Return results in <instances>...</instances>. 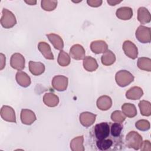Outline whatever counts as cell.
<instances>
[{"label":"cell","instance_id":"3957f363","mask_svg":"<svg viewBox=\"0 0 151 151\" xmlns=\"http://www.w3.org/2000/svg\"><path fill=\"white\" fill-rule=\"evenodd\" d=\"M133 75L127 70H122L116 73L115 80L118 86L122 87H126L134 81Z\"/></svg>","mask_w":151,"mask_h":151},{"label":"cell","instance_id":"f546056e","mask_svg":"<svg viewBox=\"0 0 151 151\" xmlns=\"http://www.w3.org/2000/svg\"><path fill=\"white\" fill-rule=\"evenodd\" d=\"M57 5V1L42 0L41 1V8L46 11H52L55 9Z\"/></svg>","mask_w":151,"mask_h":151},{"label":"cell","instance_id":"277c9868","mask_svg":"<svg viewBox=\"0 0 151 151\" xmlns=\"http://www.w3.org/2000/svg\"><path fill=\"white\" fill-rule=\"evenodd\" d=\"M17 24V19L14 14L9 10L4 8L2 11V17L1 18V25L6 28H12Z\"/></svg>","mask_w":151,"mask_h":151},{"label":"cell","instance_id":"8fae6325","mask_svg":"<svg viewBox=\"0 0 151 151\" xmlns=\"http://www.w3.org/2000/svg\"><path fill=\"white\" fill-rule=\"evenodd\" d=\"M96 114L88 111L83 112L80 114V122L84 127H90L93 125L96 121Z\"/></svg>","mask_w":151,"mask_h":151},{"label":"cell","instance_id":"4316f807","mask_svg":"<svg viewBox=\"0 0 151 151\" xmlns=\"http://www.w3.org/2000/svg\"><path fill=\"white\" fill-rule=\"evenodd\" d=\"M137 67L142 70L151 71V60L147 57H140L137 60Z\"/></svg>","mask_w":151,"mask_h":151},{"label":"cell","instance_id":"e0dca14e","mask_svg":"<svg viewBox=\"0 0 151 151\" xmlns=\"http://www.w3.org/2000/svg\"><path fill=\"white\" fill-rule=\"evenodd\" d=\"M38 48L42 55L47 60H54V55L52 52L50 45L44 42L41 41L38 44Z\"/></svg>","mask_w":151,"mask_h":151},{"label":"cell","instance_id":"5bb4252c","mask_svg":"<svg viewBox=\"0 0 151 151\" xmlns=\"http://www.w3.org/2000/svg\"><path fill=\"white\" fill-rule=\"evenodd\" d=\"M132 8L128 6H123L118 8L116 12V17L122 20H129L133 17Z\"/></svg>","mask_w":151,"mask_h":151},{"label":"cell","instance_id":"9a60e30c","mask_svg":"<svg viewBox=\"0 0 151 151\" xmlns=\"http://www.w3.org/2000/svg\"><path fill=\"white\" fill-rule=\"evenodd\" d=\"M97 107L99 109L106 111L110 109L112 106V100L111 99L106 95L101 96L98 98L97 100Z\"/></svg>","mask_w":151,"mask_h":151},{"label":"cell","instance_id":"ac0fdd59","mask_svg":"<svg viewBox=\"0 0 151 151\" xmlns=\"http://www.w3.org/2000/svg\"><path fill=\"white\" fill-rule=\"evenodd\" d=\"M143 94L142 88L137 86H134L129 89L126 93V97L127 99L136 100L140 99Z\"/></svg>","mask_w":151,"mask_h":151},{"label":"cell","instance_id":"cb8c5ba5","mask_svg":"<svg viewBox=\"0 0 151 151\" xmlns=\"http://www.w3.org/2000/svg\"><path fill=\"white\" fill-rule=\"evenodd\" d=\"M84 137L79 136L73 139L70 142V149L73 151H84L85 148L83 146Z\"/></svg>","mask_w":151,"mask_h":151},{"label":"cell","instance_id":"836d02e7","mask_svg":"<svg viewBox=\"0 0 151 151\" xmlns=\"http://www.w3.org/2000/svg\"><path fill=\"white\" fill-rule=\"evenodd\" d=\"M140 149L141 150L150 151L151 150V143H150V141L148 140L143 141Z\"/></svg>","mask_w":151,"mask_h":151},{"label":"cell","instance_id":"d4e9b609","mask_svg":"<svg viewBox=\"0 0 151 151\" xmlns=\"http://www.w3.org/2000/svg\"><path fill=\"white\" fill-rule=\"evenodd\" d=\"M122 110L124 114L130 118L135 117L137 114L136 106L132 103H124L122 106Z\"/></svg>","mask_w":151,"mask_h":151},{"label":"cell","instance_id":"7c38bea8","mask_svg":"<svg viewBox=\"0 0 151 151\" xmlns=\"http://www.w3.org/2000/svg\"><path fill=\"white\" fill-rule=\"evenodd\" d=\"M20 117L21 122L26 125L32 124L37 119L34 112L29 109H22Z\"/></svg>","mask_w":151,"mask_h":151},{"label":"cell","instance_id":"2e32d148","mask_svg":"<svg viewBox=\"0 0 151 151\" xmlns=\"http://www.w3.org/2000/svg\"><path fill=\"white\" fill-rule=\"evenodd\" d=\"M15 78L17 83L23 87H28L31 83L29 76L25 72L19 70L15 76Z\"/></svg>","mask_w":151,"mask_h":151},{"label":"cell","instance_id":"f1b7e54d","mask_svg":"<svg viewBox=\"0 0 151 151\" xmlns=\"http://www.w3.org/2000/svg\"><path fill=\"white\" fill-rule=\"evenodd\" d=\"M70 56L64 51L61 50L57 58L58 64L62 67H66L70 64Z\"/></svg>","mask_w":151,"mask_h":151},{"label":"cell","instance_id":"5b68a950","mask_svg":"<svg viewBox=\"0 0 151 151\" xmlns=\"http://www.w3.org/2000/svg\"><path fill=\"white\" fill-rule=\"evenodd\" d=\"M136 37L142 43H149L151 41L150 28L143 25H140L136 31Z\"/></svg>","mask_w":151,"mask_h":151},{"label":"cell","instance_id":"ba28073f","mask_svg":"<svg viewBox=\"0 0 151 151\" xmlns=\"http://www.w3.org/2000/svg\"><path fill=\"white\" fill-rule=\"evenodd\" d=\"M10 65L12 68L18 71L23 70L25 65V60L24 56L18 52L13 54L11 57Z\"/></svg>","mask_w":151,"mask_h":151},{"label":"cell","instance_id":"7402d4cb","mask_svg":"<svg viewBox=\"0 0 151 151\" xmlns=\"http://www.w3.org/2000/svg\"><path fill=\"white\" fill-rule=\"evenodd\" d=\"M84 68L89 72L96 71L99 65L96 60L91 56H86L83 59Z\"/></svg>","mask_w":151,"mask_h":151},{"label":"cell","instance_id":"4dcf8cb0","mask_svg":"<svg viewBox=\"0 0 151 151\" xmlns=\"http://www.w3.org/2000/svg\"><path fill=\"white\" fill-rule=\"evenodd\" d=\"M123 129V126L122 123H110V132L112 135L116 137H121L122 131Z\"/></svg>","mask_w":151,"mask_h":151},{"label":"cell","instance_id":"83f0119b","mask_svg":"<svg viewBox=\"0 0 151 151\" xmlns=\"http://www.w3.org/2000/svg\"><path fill=\"white\" fill-rule=\"evenodd\" d=\"M140 113L144 116H150L151 114L150 103L146 100H142L139 103Z\"/></svg>","mask_w":151,"mask_h":151},{"label":"cell","instance_id":"603a6c76","mask_svg":"<svg viewBox=\"0 0 151 151\" xmlns=\"http://www.w3.org/2000/svg\"><path fill=\"white\" fill-rule=\"evenodd\" d=\"M44 103L50 107H54L58 105L59 103L58 97L52 93H47L43 96Z\"/></svg>","mask_w":151,"mask_h":151},{"label":"cell","instance_id":"52a82bcc","mask_svg":"<svg viewBox=\"0 0 151 151\" xmlns=\"http://www.w3.org/2000/svg\"><path fill=\"white\" fill-rule=\"evenodd\" d=\"M123 50L125 54L131 59L134 60L138 55V50L136 45L131 41L126 40L123 42Z\"/></svg>","mask_w":151,"mask_h":151},{"label":"cell","instance_id":"ffe728a7","mask_svg":"<svg viewBox=\"0 0 151 151\" xmlns=\"http://www.w3.org/2000/svg\"><path fill=\"white\" fill-rule=\"evenodd\" d=\"M29 70L34 76H40L45 71V65L40 62L30 61L29 62Z\"/></svg>","mask_w":151,"mask_h":151},{"label":"cell","instance_id":"6da1fadb","mask_svg":"<svg viewBox=\"0 0 151 151\" xmlns=\"http://www.w3.org/2000/svg\"><path fill=\"white\" fill-rule=\"evenodd\" d=\"M90 135L94 142L114 136L110 132V123L107 122H101L96 124L92 129Z\"/></svg>","mask_w":151,"mask_h":151},{"label":"cell","instance_id":"1f68e13d","mask_svg":"<svg viewBox=\"0 0 151 151\" xmlns=\"http://www.w3.org/2000/svg\"><path fill=\"white\" fill-rule=\"evenodd\" d=\"M126 116L120 110H115L111 114V119L116 123H122L126 119Z\"/></svg>","mask_w":151,"mask_h":151},{"label":"cell","instance_id":"7a4b0ae2","mask_svg":"<svg viewBox=\"0 0 151 151\" xmlns=\"http://www.w3.org/2000/svg\"><path fill=\"white\" fill-rule=\"evenodd\" d=\"M142 142V136L136 131H130L126 136V144L129 148L137 150L140 149Z\"/></svg>","mask_w":151,"mask_h":151},{"label":"cell","instance_id":"d6a6232c","mask_svg":"<svg viewBox=\"0 0 151 151\" xmlns=\"http://www.w3.org/2000/svg\"><path fill=\"white\" fill-rule=\"evenodd\" d=\"M136 127L141 131H146L150 129V125L148 120L142 119L137 121L135 123Z\"/></svg>","mask_w":151,"mask_h":151},{"label":"cell","instance_id":"e575fe53","mask_svg":"<svg viewBox=\"0 0 151 151\" xmlns=\"http://www.w3.org/2000/svg\"><path fill=\"white\" fill-rule=\"evenodd\" d=\"M101 0H88L87 1V4L92 7H99L102 4Z\"/></svg>","mask_w":151,"mask_h":151},{"label":"cell","instance_id":"9c48e42d","mask_svg":"<svg viewBox=\"0 0 151 151\" xmlns=\"http://www.w3.org/2000/svg\"><path fill=\"white\" fill-rule=\"evenodd\" d=\"M1 116L5 121L16 123L15 112L14 109L9 106H3L1 107Z\"/></svg>","mask_w":151,"mask_h":151},{"label":"cell","instance_id":"4fadbf2b","mask_svg":"<svg viewBox=\"0 0 151 151\" xmlns=\"http://www.w3.org/2000/svg\"><path fill=\"white\" fill-rule=\"evenodd\" d=\"M90 49L95 54L104 53L108 49L107 44L103 40H96L91 42Z\"/></svg>","mask_w":151,"mask_h":151},{"label":"cell","instance_id":"484cf974","mask_svg":"<svg viewBox=\"0 0 151 151\" xmlns=\"http://www.w3.org/2000/svg\"><path fill=\"white\" fill-rule=\"evenodd\" d=\"M101 63L106 66H109L116 61V55L111 50H107L103 53L101 57Z\"/></svg>","mask_w":151,"mask_h":151},{"label":"cell","instance_id":"d590c367","mask_svg":"<svg viewBox=\"0 0 151 151\" xmlns=\"http://www.w3.org/2000/svg\"><path fill=\"white\" fill-rule=\"evenodd\" d=\"M0 58H1V63H0V70H2L5 66V55L2 53L0 54Z\"/></svg>","mask_w":151,"mask_h":151},{"label":"cell","instance_id":"44dd1931","mask_svg":"<svg viewBox=\"0 0 151 151\" xmlns=\"http://www.w3.org/2000/svg\"><path fill=\"white\" fill-rule=\"evenodd\" d=\"M46 36L55 49L60 51L63 50L64 47V42L60 36L54 33L47 34Z\"/></svg>","mask_w":151,"mask_h":151},{"label":"cell","instance_id":"8992f818","mask_svg":"<svg viewBox=\"0 0 151 151\" xmlns=\"http://www.w3.org/2000/svg\"><path fill=\"white\" fill-rule=\"evenodd\" d=\"M68 80L67 77L61 75H58L53 77L51 84L52 87L55 90L58 91H63L67 89L68 86Z\"/></svg>","mask_w":151,"mask_h":151},{"label":"cell","instance_id":"74e56055","mask_svg":"<svg viewBox=\"0 0 151 151\" xmlns=\"http://www.w3.org/2000/svg\"><path fill=\"white\" fill-rule=\"evenodd\" d=\"M27 4H28V5H35L36 3H37V1H25Z\"/></svg>","mask_w":151,"mask_h":151},{"label":"cell","instance_id":"8d00e7d4","mask_svg":"<svg viewBox=\"0 0 151 151\" xmlns=\"http://www.w3.org/2000/svg\"><path fill=\"white\" fill-rule=\"evenodd\" d=\"M107 3L111 5V6H114L120 2H122V1H112V0H108Z\"/></svg>","mask_w":151,"mask_h":151},{"label":"cell","instance_id":"d6986e66","mask_svg":"<svg viewBox=\"0 0 151 151\" xmlns=\"http://www.w3.org/2000/svg\"><path fill=\"white\" fill-rule=\"evenodd\" d=\"M137 19L142 24H146L150 22L151 15L146 8L142 6L138 9Z\"/></svg>","mask_w":151,"mask_h":151},{"label":"cell","instance_id":"30bf717a","mask_svg":"<svg viewBox=\"0 0 151 151\" xmlns=\"http://www.w3.org/2000/svg\"><path fill=\"white\" fill-rule=\"evenodd\" d=\"M70 55L74 60H81L86 57V51L84 47L80 44H74L70 50Z\"/></svg>","mask_w":151,"mask_h":151}]
</instances>
